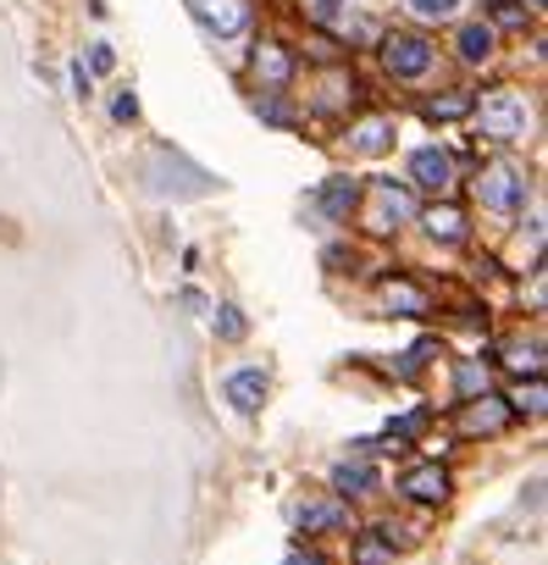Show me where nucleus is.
<instances>
[{
    "instance_id": "1a4fd4ad",
    "label": "nucleus",
    "mask_w": 548,
    "mask_h": 565,
    "mask_svg": "<svg viewBox=\"0 0 548 565\" xmlns=\"http://www.w3.org/2000/svg\"><path fill=\"white\" fill-rule=\"evenodd\" d=\"M383 311H394V317H410V322H427V317H432V295L421 289V282L388 277V282H383Z\"/></svg>"
},
{
    "instance_id": "4be33fe9",
    "label": "nucleus",
    "mask_w": 548,
    "mask_h": 565,
    "mask_svg": "<svg viewBox=\"0 0 548 565\" xmlns=\"http://www.w3.org/2000/svg\"><path fill=\"white\" fill-rule=\"evenodd\" d=\"M454 388H460V399H476V394H487V372H482L476 361H460V372H454Z\"/></svg>"
},
{
    "instance_id": "6ab92c4d",
    "label": "nucleus",
    "mask_w": 548,
    "mask_h": 565,
    "mask_svg": "<svg viewBox=\"0 0 548 565\" xmlns=\"http://www.w3.org/2000/svg\"><path fill=\"white\" fill-rule=\"evenodd\" d=\"M355 565H394V532L388 526H372L355 537Z\"/></svg>"
},
{
    "instance_id": "393cba45",
    "label": "nucleus",
    "mask_w": 548,
    "mask_h": 565,
    "mask_svg": "<svg viewBox=\"0 0 548 565\" xmlns=\"http://www.w3.org/2000/svg\"><path fill=\"white\" fill-rule=\"evenodd\" d=\"M255 111H260L266 122H278V128H294V111H289V106L278 100V89H266V95L255 100Z\"/></svg>"
},
{
    "instance_id": "4468645a",
    "label": "nucleus",
    "mask_w": 548,
    "mask_h": 565,
    "mask_svg": "<svg viewBox=\"0 0 548 565\" xmlns=\"http://www.w3.org/2000/svg\"><path fill=\"white\" fill-rule=\"evenodd\" d=\"M416 222H421L438 244H465V211H460V205H449V200H443V205H427Z\"/></svg>"
},
{
    "instance_id": "f8f14e48",
    "label": "nucleus",
    "mask_w": 548,
    "mask_h": 565,
    "mask_svg": "<svg viewBox=\"0 0 548 565\" xmlns=\"http://www.w3.org/2000/svg\"><path fill=\"white\" fill-rule=\"evenodd\" d=\"M227 405L238 411V416H255L260 405H266V372L260 366H238V372H227Z\"/></svg>"
},
{
    "instance_id": "9b49d317",
    "label": "nucleus",
    "mask_w": 548,
    "mask_h": 565,
    "mask_svg": "<svg viewBox=\"0 0 548 565\" xmlns=\"http://www.w3.org/2000/svg\"><path fill=\"white\" fill-rule=\"evenodd\" d=\"M399 493H405V499H416V504H443V499H449V471H443L438 460L410 466V471L399 477Z\"/></svg>"
},
{
    "instance_id": "a211bd4d",
    "label": "nucleus",
    "mask_w": 548,
    "mask_h": 565,
    "mask_svg": "<svg viewBox=\"0 0 548 565\" xmlns=\"http://www.w3.org/2000/svg\"><path fill=\"white\" fill-rule=\"evenodd\" d=\"M471 106H476L471 89H449V95H432L421 111H427V122H460V117H471Z\"/></svg>"
},
{
    "instance_id": "2eb2a0df",
    "label": "nucleus",
    "mask_w": 548,
    "mask_h": 565,
    "mask_svg": "<svg viewBox=\"0 0 548 565\" xmlns=\"http://www.w3.org/2000/svg\"><path fill=\"white\" fill-rule=\"evenodd\" d=\"M383 477H377V466H366V460H344V466H333V493L350 504V499H366L372 488H377Z\"/></svg>"
},
{
    "instance_id": "39448f33",
    "label": "nucleus",
    "mask_w": 548,
    "mask_h": 565,
    "mask_svg": "<svg viewBox=\"0 0 548 565\" xmlns=\"http://www.w3.org/2000/svg\"><path fill=\"white\" fill-rule=\"evenodd\" d=\"M372 200H377V222H372V233H394L399 222H416V216H421V205L410 200V189L394 183V178H377V183H372Z\"/></svg>"
},
{
    "instance_id": "dca6fc26",
    "label": "nucleus",
    "mask_w": 548,
    "mask_h": 565,
    "mask_svg": "<svg viewBox=\"0 0 548 565\" xmlns=\"http://www.w3.org/2000/svg\"><path fill=\"white\" fill-rule=\"evenodd\" d=\"M294 521L305 526V537H311V532H344V526H350V504H344V499H322V504L294 510Z\"/></svg>"
},
{
    "instance_id": "9d476101",
    "label": "nucleus",
    "mask_w": 548,
    "mask_h": 565,
    "mask_svg": "<svg viewBox=\"0 0 548 565\" xmlns=\"http://www.w3.org/2000/svg\"><path fill=\"white\" fill-rule=\"evenodd\" d=\"M410 183L427 189V194H443V189L454 183V161H449V150H438V145L416 150V156H410Z\"/></svg>"
},
{
    "instance_id": "aec40b11",
    "label": "nucleus",
    "mask_w": 548,
    "mask_h": 565,
    "mask_svg": "<svg viewBox=\"0 0 548 565\" xmlns=\"http://www.w3.org/2000/svg\"><path fill=\"white\" fill-rule=\"evenodd\" d=\"M305 12H311V23L333 29L339 40H355V34H361V29H355V18H344V7H339V0H305Z\"/></svg>"
},
{
    "instance_id": "f3484780",
    "label": "nucleus",
    "mask_w": 548,
    "mask_h": 565,
    "mask_svg": "<svg viewBox=\"0 0 548 565\" xmlns=\"http://www.w3.org/2000/svg\"><path fill=\"white\" fill-rule=\"evenodd\" d=\"M394 139H399L394 117H372V122H361V128L350 134V145H355L361 156H388V150H394Z\"/></svg>"
},
{
    "instance_id": "a878e982",
    "label": "nucleus",
    "mask_w": 548,
    "mask_h": 565,
    "mask_svg": "<svg viewBox=\"0 0 548 565\" xmlns=\"http://www.w3.org/2000/svg\"><path fill=\"white\" fill-rule=\"evenodd\" d=\"M493 23L498 29H526V7L520 0H493Z\"/></svg>"
},
{
    "instance_id": "f257e3e1",
    "label": "nucleus",
    "mask_w": 548,
    "mask_h": 565,
    "mask_svg": "<svg viewBox=\"0 0 548 565\" xmlns=\"http://www.w3.org/2000/svg\"><path fill=\"white\" fill-rule=\"evenodd\" d=\"M471 117H476V134H482V139H493V145H520L526 128H531V100H526L520 89H487V95H476Z\"/></svg>"
},
{
    "instance_id": "bb28decb",
    "label": "nucleus",
    "mask_w": 548,
    "mask_h": 565,
    "mask_svg": "<svg viewBox=\"0 0 548 565\" xmlns=\"http://www.w3.org/2000/svg\"><path fill=\"white\" fill-rule=\"evenodd\" d=\"M111 117H117V122H133V117H139V100H133V89L111 100Z\"/></svg>"
},
{
    "instance_id": "423d86ee",
    "label": "nucleus",
    "mask_w": 548,
    "mask_h": 565,
    "mask_svg": "<svg viewBox=\"0 0 548 565\" xmlns=\"http://www.w3.org/2000/svg\"><path fill=\"white\" fill-rule=\"evenodd\" d=\"M509 422H515V411H509L498 394H476V399L460 405V433H465V438H493V433H504Z\"/></svg>"
},
{
    "instance_id": "f03ea898",
    "label": "nucleus",
    "mask_w": 548,
    "mask_h": 565,
    "mask_svg": "<svg viewBox=\"0 0 548 565\" xmlns=\"http://www.w3.org/2000/svg\"><path fill=\"white\" fill-rule=\"evenodd\" d=\"M526 194H531V172H526L515 156H493V161L476 172V200H482L487 211H498V216H515V211L526 205Z\"/></svg>"
},
{
    "instance_id": "cd10ccee",
    "label": "nucleus",
    "mask_w": 548,
    "mask_h": 565,
    "mask_svg": "<svg viewBox=\"0 0 548 565\" xmlns=\"http://www.w3.org/2000/svg\"><path fill=\"white\" fill-rule=\"evenodd\" d=\"M89 67H95V73H111V67H117L111 45H89Z\"/></svg>"
},
{
    "instance_id": "c756f323",
    "label": "nucleus",
    "mask_w": 548,
    "mask_h": 565,
    "mask_svg": "<svg viewBox=\"0 0 548 565\" xmlns=\"http://www.w3.org/2000/svg\"><path fill=\"white\" fill-rule=\"evenodd\" d=\"M283 565H327V559H322V554H305V548H294Z\"/></svg>"
},
{
    "instance_id": "5701e85b",
    "label": "nucleus",
    "mask_w": 548,
    "mask_h": 565,
    "mask_svg": "<svg viewBox=\"0 0 548 565\" xmlns=\"http://www.w3.org/2000/svg\"><path fill=\"white\" fill-rule=\"evenodd\" d=\"M504 405H509L515 416H542V377H531V388H515Z\"/></svg>"
},
{
    "instance_id": "0eeeda50",
    "label": "nucleus",
    "mask_w": 548,
    "mask_h": 565,
    "mask_svg": "<svg viewBox=\"0 0 548 565\" xmlns=\"http://www.w3.org/2000/svg\"><path fill=\"white\" fill-rule=\"evenodd\" d=\"M249 67H255V78H260L266 89H278V95L294 84V51H289L283 40H255Z\"/></svg>"
},
{
    "instance_id": "6e6552de",
    "label": "nucleus",
    "mask_w": 548,
    "mask_h": 565,
    "mask_svg": "<svg viewBox=\"0 0 548 565\" xmlns=\"http://www.w3.org/2000/svg\"><path fill=\"white\" fill-rule=\"evenodd\" d=\"M361 194H366V183L361 178H327L322 189H316V211L327 216V222H350L355 216V205H361Z\"/></svg>"
},
{
    "instance_id": "ddd939ff",
    "label": "nucleus",
    "mask_w": 548,
    "mask_h": 565,
    "mask_svg": "<svg viewBox=\"0 0 548 565\" xmlns=\"http://www.w3.org/2000/svg\"><path fill=\"white\" fill-rule=\"evenodd\" d=\"M493 45H498L493 23H465V29L454 34V56H460L465 67H487V62H493Z\"/></svg>"
},
{
    "instance_id": "b1692460",
    "label": "nucleus",
    "mask_w": 548,
    "mask_h": 565,
    "mask_svg": "<svg viewBox=\"0 0 548 565\" xmlns=\"http://www.w3.org/2000/svg\"><path fill=\"white\" fill-rule=\"evenodd\" d=\"M405 7H410V12L421 18V23H449L460 0H405Z\"/></svg>"
},
{
    "instance_id": "c85d7f7f",
    "label": "nucleus",
    "mask_w": 548,
    "mask_h": 565,
    "mask_svg": "<svg viewBox=\"0 0 548 565\" xmlns=\"http://www.w3.org/2000/svg\"><path fill=\"white\" fill-rule=\"evenodd\" d=\"M73 89H78V100H89V89H95V78L84 73V62H73Z\"/></svg>"
},
{
    "instance_id": "412c9836",
    "label": "nucleus",
    "mask_w": 548,
    "mask_h": 565,
    "mask_svg": "<svg viewBox=\"0 0 548 565\" xmlns=\"http://www.w3.org/2000/svg\"><path fill=\"white\" fill-rule=\"evenodd\" d=\"M249 333V322H244V311L238 306H216V339H227V344H238Z\"/></svg>"
},
{
    "instance_id": "7ed1b4c3",
    "label": "nucleus",
    "mask_w": 548,
    "mask_h": 565,
    "mask_svg": "<svg viewBox=\"0 0 548 565\" xmlns=\"http://www.w3.org/2000/svg\"><path fill=\"white\" fill-rule=\"evenodd\" d=\"M383 67L399 78V84H416V78H427L432 67H438V45L427 40V34H410V29H394V34H383Z\"/></svg>"
},
{
    "instance_id": "20e7f679",
    "label": "nucleus",
    "mask_w": 548,
    "mask_h": 565,
    "mask_svg": "<svg viewBox=\"0 0 548 565\" xmlns=\"http://www.w3.org/2000/svg\"><path fill=\"white\" fill-rule=\"evenodd\" d=\"M189 7H194L200 29L216 40H238L249 29V0H189Z\"/></svg>"
}]
</instances>
